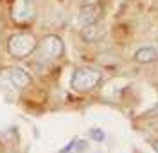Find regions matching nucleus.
Wrapping results in <instances>:
<instances>
[{
	"label": "nucleus",
	"instance_id": "obj_1",
	"mask_svg": "<svg viewBox=\"0 0 158 153\" xmlns=\"http://www.w3.org/2000/svg\"><path fill=\"white\" fill-rule=\"evenodd\" d=\"M101 79H102V72L101 70L94 69V67H77L72 72L70 87L77 94H88L101 83Z\"/></svg>",
	"mask_w": 158,
	"mask_h": 153
},
{
	"label": "nucleus",
	"instance_id": "obj_2",
	"mask_svg": "<svg viewBox=\"0 0 158 153\" xmlns=\"http://www.w3.org/2000/svg\"><path fill=\"white\" fill-rule=\"evenodd\" d=\"M36 38L31 32H15L7 40V52L15 60H25L36 49Z\"/></svg>",
	"mask_w": 158,
	"mask_h": 153
},
{
	"label": "nucleus",
	"instance_id": "obj_3",
	"mask_svg": "<svg viewBox=\"0 0 158 153\" xmlns=\"http://www.w3.org/2000/svg\"><path fill=\"white\" fill-rule=\"evenodd\" d=\"M36 56H38L40 61H45V63H50V61H56L63 56L65 52V43L59 38L58 34H47L41 41L36 43Z\"/></svg>",
	"mask_w": 158,
	"mask_h": 153
},
{
	"label": "nucleus",
	"instance_id": "obj_4",
	"mask_svg": "<svg viewBox=\"0 0 158 153\" xmlns=\"http://www.w3.org/2000/svg\"><path fill=\"white\" fill-rule=\"evenodd\" d=\"M9 16H11V20L15 23H18V25L29 23L36 16L34 4L31 0H13L9 6Z\"/></svg>",
	"mask_w": 158,
	"mask_h": 153
},
{
	"label": "nucleus",
	"instance_id": "obj_5",
	"mask_svg": "<svg viewBox=\"0 0 158 153\" xmlns=\"http://www.w3.org/2000/svg\"><path fill=\"white\" fill-rule=\"evenodd\" d=\"M102 18V6L101 4H85L79 7L77 13V20L81 23V27L92 25Z\"/></svg>",
	"mask_w": 158,
	"mask_h": 153
},
{
	"label": "nucleus",
	"instance_id": "obj_6",
	"mask_svg": "<svg viewBox=\"0 0 158 153\" xmlns=\"http://www.w3.org/2000/svg\"><path fill=\"white\" fill-rule=\"evenodd\" d=\"M7 74H9V81L13 83V87L16 90H25L31 85V81H32L31 74L27 70H23L22 67H9Z\"/></svg>",
	"mask_w": 158,
	"mask_h": 153
},
{
	"label": "nucleus",
	"instance_id": "obj_7",
	"mask_svg": "<svg viewBox=\"0 0 158 153\" xmlns=\"http://www.w3.org/2000/svg\"><path fill=\"white\" fill-rule=\"evenodd\" d=\"M104 36H106V27H104V23L101 20L81 29V38L86 41V43H97Z\"/></svg>",
	"mask_w": 158,
	"mask_h": 153
},
{
	"label": "nucleus",
	"instance_id": "obj_8",
	"mask_svg": "<svg viewBox=\"0 0 158 153\" xmlns=\"http://www.w3.org/2000/svg\"><path fill=\"white\" fill-rule=\"evenodd\" d=\"M133 60L137 63H153L158 60V51L153 47H140L138 51H135Z\"/></svg>",
	"mask_w": 158,
	"mask_h": 153
},
{
	"label": "nucleus",
	"instance_id": "obj_9",
	"mask_svg": "<svg viewBox=\"0 0 158 153\" xmlns=\"http://www.w3.org/2000/svg\"><path fill=\"white\" fill-rule=\"evenodd\" d=\"M86 146H88V142L86 141H81V139H74V141H70L63 150L59 153H83L85 150H86Z\"/></svg>",
	"mask_w": 158,
	"mask_h": 153
},
{
	"label": "nucleus",
	"instance_id": "obj_10",
	"mask_svg": "<svg viewBox=\"0 0 158 153\" xmlns=\"http://www.w3.org/2000/svg\"><path fill=\"white\" fill-rule=\"evenodd\" d=\"M90 135H92V139H95V141H97V142H101V141H102V139H104V133L101 132V130H99V128H94V130H92V132H90Z\"/></svg>",
	"mask_w": 158,
	"mask_h": 153
},
{
	"label": "nucleus",
	"instance_id": "obj_11",
	"mask_svg": "<svg viewBox=\"0 0 158 153\" xmlns=\"http://www.w3.org/2000/svg\"><path fill=\"white\" fill-rule=\"evenodd\" d=\"M146 115H148V117H153V119H158V103L153 108H149L148 112H146Z\"/></svg>",
	"mask_w": 158,
	"mask_h": 153
},
{
	"label": "nucleus",
	"instance_id": "obj_12",
	"mask_svg": "<svg viewBox=\"0 0 158 153\" xmlns=\"http://www.w3.org/2000/svg\"><path fill=\"white\" fill-rule=\"evenodd\" d=\"M153 150L158 153V139H156V141H153Z\"/></svg>",
	"mask_w": 158,
	"mask_h": 153
}]
</instances>
